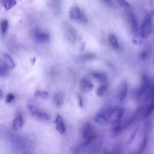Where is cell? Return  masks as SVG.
<instances>
[{"mask_svg": "<svg viewBox=\"0 0 154 154\" xmlns=\"http://www.w3.org/2000/svg\"><path fill=\"white\" fill-rule=\"evenodd\" d=\"M112 108H106L99 111L95 116L94 121L97 125L103 126L109 123V115Z\"/></svg>", "mask_w": 154, "mask_h": 154, "instance_id": "obj_1", "label": "cell"}, {"mask_svg": "<svg viewBox=\"0 0 154 154\" xmlns=\"http://www.w3.org/2000/svg\"><path fill=\"white\" fill-rule=\"evenodd\" d=\"M82 136L85 145L89 144L97 138L96 134L89 124H86L84 126L82 131Z\"/></svg>", "mask_w": 154, "mask_h": 154, "instance_id": "obj_2", "label": "cell"}, {"mask_svg": "<svg viewBox=\"0 0 154 154\" xmlns=\"http://www.w3.org/2000/svg\"><path fill=\"white\" fill-rule=\"evenodd\" d=\"M152 28V16L149 14L146 16L142 23L140 31L141 37L144 38L148 36L151 32Z\"/></svg>", "mask_w": 154, "mask_h": 154, "instance_id": "obj_3", "label": "cell"}, {"mask_svg": "<svg viewBox=\"0 0 154 154\" xmlns=\"http://www.w3.org/2000/svg\"><path fill=\"white\" fill-rule=\"evenodd\" d=\"M124 112V109L121 108H112L109 115V122L113 125L120 122Z\"/></svg>", "mask_w": 154, "mask_h": 154, "instance_id": "obj_4", "label": "cell"}, {"mask_svg": "<svg viewBox=\"0 0 154 154\" xmlns=\"http://www.w3.org/2000/svg\"><path fill=\"white\" fill-rule=\"evenodd\" d=\"M28 107L32 115L36 119L45 121H48L50 119L49 116L47 114L41 111L34 106L29 104Z\"/></svg>", "mask_w": 154, "mask_h": 154, "instance_id": "obj_5", "label": "cell"}, {"mask_svg": "<svg viewBox=\"0 0 154 154\" xmlns=\"http://www.w3.org/2000/svg\"><path fill=\"white\" fill-rule=\"evenodd\" d=\"M34 38L35 41L39 43H45L49 41L50 37L46 32L37 29L34 32Z\"/></svg>", "mask_w": 154, "mask_h": 154, "instance_id": "obj_6", "label": "cell"}, {"mask_svg": "<svg viewBox=\"0 0 154 154\" xmlns=\"http://www.w3.org/2000/svg\"><path fill=\"white\" fill-rule=\"evenodd\" d=\"M63 28L68 39L72 42H75L76 39L77 33L73 27L68 23H65L64 24Z\"/></svg>", "mask_w": 154, "mask_h": 154, "instance_id": "obj_7", "label": "cell"}, {"mask_svg": "<svg viewBox=\"0 0 154 154\" xmlns=\"http://www.w3.org/2000/svg\"><path fill=\"white\" fill-rule=\"evenodd\" d=\"M56 128L61 134H63L66 131V127L62 116L60 115H57L55 120Z\"/></svg>", "mask_w": 154, "mask_h": 154, "instance_id": "obj_8", "label": "cell"}, {"mask_svg": "<svg viewBox=\"0 0 154 154\" xmlns=\"http://www.w3.org/2000/svg\"><path fill=\"white\" fill-rule=\"evenodd\" d=\"M79 85L81 89L83 91L86 93L90 91L94 87L92 83L86 79H82L80 82Z\"/></svg>", "mask_w": 154, "mask_h": 154, "instance_id": "obj_9", "label": "cell"}, {"mask_svg": "<svg viewBox=\"0 0 154 154\" xmlns=\"http://www.w3.org/2000/svg\"><path fill=\"white\" fill-rule=\"evenodd\" d=\"M24 122L23 119L21 114L19 113L13 121L12 127L13 130L17 131L21 128Z\"/></svg>", "mask_w": 154, "mask_h": 154, "instance_id": "obj_10", "label": "cell"}, {"mask_svg": "<svg viewBox=\"0 0 154 154\" xmlns=\"http://www.w3.org/2000/svg\"><path fill=\"white\" fill-rule=\"evenodd\" d=\"M0 60L2 61L9 69H12L15 66L14 63L11 56L8 54H3L1 56Z\"/></svg>", "mask_w": 154, "mask_h": 154, "instance_id": "obj_11", "label": "cell"}, {"mask_svg": "<svg viewBox=\"0 0 154 154\" xmlns=\"http://www.w3.org/2000/svg\"><path fill=\"white\" fill-rule=\"evenodd\" d=\"M128 87L127 82H123L120 86L118 93V98L120 101L123 100L125 98L127 92Z\"/></svg>", "mask_w": 154, "mask_h": 154, "instance_id": "obj_12", "label": "cell"}, {"mask_svg": "<svg viewBox=\"0 0 154 154\" xmlns=\"http://www.w3.org/2000/svg\"><path fill=\"white\" fill-rule=\"evenodd\" d=\"M54 105L57 107H60L63 103V97L62 94L58 92L56 94L53 98Z\"/></svg>", "mask_w": 154, "mask_h": 154, "instance_id": "obj_13", "label": "cell"}, {"mask_svg": "<svg viewBox=\"0 0 154 154\" xmlns=\"http://www.w3.org/2000/svg\"><path fill=\"white\" fill-rule=\"evenodd\" d=\"M81 16V11L78 7H74L70 10V16L72 19H79Z\"/></svg>", "mask_w": 154, "mask_h": 154, "instance_id": "obj_14", "label": "cell"}, {"mask_svg": "<svg viewBox=\"0 0 154 154\" xmlns=\"http://www.w3.org/2000/svg\"><path fill=\"white\" fill-rule=\"evenodd\" d=\"M102 140V138H101L96 140L92 146L91 154H97L98 153L101 148Z\"/></svg>", "mask_w": 154, "mask_h": 154, "instance_id": "obj_15", "label": "cell"}, {"mask_svg": "<svg viewBox=\"0 0 154 154\" xmlns=\"http://www.w3.org/2000/svg\"><path fill=\"white\" fill-rule=\"evenodd\" d=\"M2 3L6 11L8 10L13 8L17 4L16 1L14 0H2Z\"/></svg>", "mask_w": 154, "mask_h": 154, "instance_id": "obj_16", "label": "cell"}, {"mask_svg": "<svg viewBox=\"0 0 154 154\" xmlns=\"http://www.w3.org/2000/svg\"><path fill=\"white\" fill-rule=\"evenodd\" d=\"M108 40L110 45L114 48L117 49L119 48V44L116 37L113 34H110L109 36Z\"/></svg>", "mask_w": 154, "mask_h": 154, "instance_id": "obj_17", "label": "cell"}, {"mask_svg": "<svg viewBox=\"0 0 154 154\" xmlns=\"http://www.w3.org/2000/svg\"><path fill=\"white\" fill-rule=\"evenodd\" d=\"M7 66L2 61H0V75L3 77L7 76L8 74Z\"/></svg>", "mask_w": 154, "mask_h": 154, "instance_id": "obj_18", "label": "cell"}, {"mask_svg": "<svg viewBox=\"0 0 154 154\" xmlns=\"http://www.w3.org/2000/svg\"><path fill=\"white\" fill-rule=\"evenodd\" d=\"M130 19L134 32L136 34L137 33L138 30V25L136 19L134 14H131Z\"/></svg>", "mask_w": 154, "mask_h": 154, "instance_id": "obj_19", "label": "cell"}, {"mask_svg": "<svg viewBox=\"0 0 154 154\" xmlns=\"http://www.w3.org/2000/svg\"><path fill=\"white\" fill-rule=\"evenodd\" d=\"M94 78L101 82H106L107 81L106 76L104 74L100 73H94L92 74Z\"/></svg>", "mask_w": 154, "mask_h": 154, "instance_id": "obj_20", "label": "cell"}, {"mask_svg": "<svg viewBox=\"0 0 154 154\" xmlns=\"http://www.w3.org/2000/svg\"><path fill=\"white\" fill-rule=\"evenodd\" d=\"M0 26L1 33L2 35H4L6 34L8 26V20L6 19L3 20L1 22Z\"/></svg>", "mask_w": 154, "mask_h": 154, "instance_id": "obj_21", "label": "cell"}, {"mask_svg": "<svg viewBox=\"0 0 154 154\" xmlns=\"http://www.w3.org/2000/svg\"><path fill=\"white\" fill-rule=\"evenodd\" d=\"M34 96L36 97L46 99L48 97V92L46 91L37 90L34 94Z\"/></svg>", "mask_w": 154, "mask_h": 154, "instance_id": "obj_22", "label": "cell"}, {"mask_svg": "<svg viewBox=\"0 0 154 154\" xmlns=\"http://www.w3.org/2000/svg\"><path fill=\"white\" fill-rule=\"evenodd\" d=\"M107 89L106 86L103 85L100 86L96 91V94L99 97H101L106 92Z\"/></svg>", "mask_w": 154, "mask_h": 154, "instance_id": "obj_23", "label": "cell"}, {"mask_svg": "<svg viewBox=\"0 0 154 154\" xmlns=\"http://www.w3.org/2000/svg\"><path fill=\"white\" fill-rule=\"evenodd\" d=\"M103 1L106 4L114 7H117L119 5L118 0H104Z\"/></svg>", "mask_w": 154, "mask_h": 154, "instance_id": "obj_24", "label": "cell"}, {"mask_svg": "<svg viewBox=\"0 0 154 154\" xmlns=\"http://www.w3.org/2000/svg\"><path fill=\"white\" fill-rule=\"evenodd\" d=\"M15 98V96L12 94H8L6 97L5 102L7 103L11 102L14 100Z\"/></svg>", "mask_w": 154, "mask_h": 154, "instance_id": "obj_25", "label": "cell"}, {"mask_svg": "<svg viewBox=\"0 0 154 154\" xmlns=\"http://www.w3.org/2000/svg\"><path fill=\"white\" fill-rule=\"evenodd\" d=\"M120 6L125 8H128L129 7V4L126 1L123 0H118Z\"/></svg>", "mask_w": 154, "mask_h": 154, "instance_id": "obj_26", "label": "cell"}, {"mask_svg": "<svg viewBox=\"0 0 154 154\" xmlns=\"http://www.w3.org/2000/svg\"><path fill=\"white\" fill-rule=\"evenodd\" d=\"M95 55L92 54H86L83 55L81 56V58L82 60L88 59H91L94 57Z\"/></svg>", "mask_w": 154, "mask_h": 154, "instance_id": "obj_27", "label": "cell"}, {"mask_svg": "<svg viewBox=\"0 0 154 154\" xmlns=\"http://www.w3.org/2000/svg\"><path fill=\"white\" fill-rule=\"evenodd\" d=\"M77 97L79 105L80 107H82L83 106V101L82 97L78 94L77 95Z\"/></svg>", "mask_w": 154, "mask_h": 154, "instance_id": "obj_28", "label": "cell"}, {"mask_svg": "<svg viewBox=\"0 0 154 154\" xmlns=\"http://www.w3.org/2000/svg\"><path fill=\"white\" fill-rule=\"evenodd\" d=\"M147 55L146 53V51H143L142 52L141 54V57L142 59H144L145 58Z\"/></svg>", "mask_w": 154, "mask_h": 154, "instance_id": "obj_29", "label": "cell"}, {"mask_svg": "<svg viewBox=\"0 0 154 154\" xmlns=\"http://www.w3.org/2000/svg\"><path fill=\"white\" fill-rule=\"evenodd\" d=\"M35 61V58H34L32 60V61H31V63L32 65H33V64H34Z\"/></svg>", "mask_w": 154, "mask_h": 154, "instance_id": "obj_30", "label": "cell"}, {"mask_svg": "<svg viewBox=\"0 0 154 154\" xmlns=\"http://www.w3.org/2000/svg\"><path fill=\"white\" fill-rule=\"evenodd\" d=\"M3 96V94L1 90L0 91V97L2 98Z\"/></svg>", "mask_w": 154, "mask_h": 154, "instance_id": "obj_31", "label": "cell"}, {"mask_svg": "<svg viewBox=\"0 0 154 154\" xmlns=\"http://www.w3.org/2000/svg\"><path fill=\"white\" fill-rule=\"evenodd\" d=\"M112 153L110 152H106L104 153L103 154H112Z\"/></svg>", "mask_w": 154, "mask_h": 154, "instance_id": "obj_32", "label": "cell"}, {"mask_svg": "<svg viewBox=\"0 0 154 154\" xmlns=\"http://www.w3.org/2000/svg\"><path fill=\"white\" fill-rule=\"evenodd\" d=\"M112 154H119V153L118 152H116L115 153H112Z\"/></svg>", "mask_w": 154, "mask_h": 154, "instance_id": "obj_33", "label": "cell"}]
</instances>
